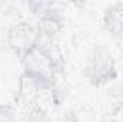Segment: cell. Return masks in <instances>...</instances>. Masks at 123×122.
Masks as SVG:
<instances>
[{
	"label": "cell",
	"mask_w": 123,
	"mask_h": 122,
	"mask_svg": "<svg viewBox=\"0 0 123 122\" xmlns=\"http://www.w3.org/2000/svg\"><path fill=\"white\" fill-rule=\"evenodd\" d=\"M122 116H123V108H122ZM123 122V121H122Z\"/></svg>",
	"instance_id": "cell-10"
},
{
	"label": "cell",
	"mask_w": 123,
	"mask_h": 122,
	"mask_svg": "<svg viewBox=\"0 0 123 122\" xmlns=\"http://www.w3.org/2000/svg\"><path fill=\"white\" fill-rule=\"evenodd\" d=\"M99 122H119L116 119H103V121H99Z\"/></svg>",
	"instance_id": "cell-9"
},
{
	"label": "cell",
	"mask_w": 123,
	"mask_h": 122,
	"mask_svg": "<svg viewBox=\"0 0 123 122\" xmlns=\"http://www.w3.org/2000/svg\"><path fill=\"white\" fill-rule=\"evenodd\" d=\"M117 75L116 59L106 46L96 45L87 52L83 65V76L92 86H106L116 81Z\"/></svg>",
	"instance_id": "cell-1"
},
{
	"label": "cell",
	"mask_w": 123,
	"mask_h": 122,
	"mask_svg": "<svg viewBox=\"0 0 123 122\" xmlns=\"http://www.w3.org/2000/svg\"><path fill=\"white\" fill-rule=\"evenodd\" d=\"M43 42L42 34L37 29L36 23L26 20L17 22L12 25L6 34L7 47L22 61L26 55H29L33 49H36Z\"/></svg>",
	"instance_id": "cell-3"
},
{
	"label": "cell",
	"mask_w": 123,
	"mask_h": 122,
	"mask_svg": "<svg viewBox=\"0 0 123 122\" xmlns=\"http://www.w3.org/2000/svg\"><path fill=\"white\" fill-rule=\"evenodd\" d=\"M0 122H16L14 112L9 105H0Z\"/></svg>",
	"instance_id": "cell-7"
},
{
	"label": "cell",
	"mask_w": 123,
	"mask_h": 122,
	"mask_svg": "<svg viewBox=\"0 0 123 122\" xmlns=\"http://www.w3.org/2000/svg\"><path fill=\"white\" fill-rule=\"evenodd\" d=\"M36 26L42 34V39L43 40H49L52 42L56 34H59V32L63 27V17L59 13V10H56L55 7L47 12L46 14L40 16L36 22Z\"/></svg>",
	"instance_id": "cell-4"
},
{
	"label": "cell",
	"mask_w": 123,
	"mask_h": 122,
	"mask_svg": "<svg viewBox=\"0 0 123 122\" xmlns=\"http://www.w3.org/2000/svg\"><path fill=\"white\" fill-rule=\"evenodd\" d=\"M105 30L109 32L113 37L123 39V3L110 4L102 17Z\"/></svg>",
	"instance_id": "cell-5"
},
{
	"label": "cell",
	"mask_w": 123,
	"mask_h": 122,
	"mask_svg": "<svg viewBox=\"0 0 123 122\" xmlns=\"http://www.w3.org/2000/svg\"><path fill=\"white\" fill-rule=\"evenodd\" d=\"M60 122H80V121H79V118H77L73 112H67V114L62 118Z\"/></svg>",
	"instance_id": "cell-8"
},
{
	"label": "cell",
	"mask_w": 123,
	"mask_h": 122,
	"mask_svg": "<svg viewBox=\"0 0 123 122\" xmlns=\"http://www.w3.org/2000/svg\"><path fill=\"white\" fill-rule=\"evenodd\" d=\"M23 122H53L40 106H33L25 115Z\"/></svg>",
	"instance_id": "cell-6"
},
{
	"label": "cell",
	"mask_w": 123,
	"mask_h": 122,
	"mask_svg": "<svg viewBox=\"0 0 123 122\" xmlns=\"http://www.w3.org/2000/svg\"><path fill=\"white\" fill-rule=\"evenodd\" d=\"M22 65H23V73L31 76L33 79L42 82L49 88H55L56 79L60 73L55 66L43 42L22 59Z\"/></svg>",
	"instance_id": "cell-2"
}]
</instances>
